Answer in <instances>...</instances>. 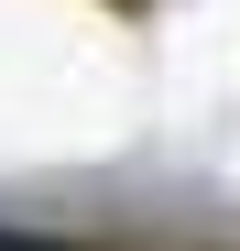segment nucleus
Returning a JSON list of instances; mask_svg holds the SVG:
<instances>
[{
  "instance_id": "f257e3e1",
  "label": "nucleus",
  "mask_w": 240,
  "mask_h": 251,
  "mask_svg": "<svg viewBox=\"0 0 240 251\" xmlns=\"http://www.w3.org/2000/svg\"><path fill=\"white\" fill-rule=\"evenodd\" d=\"M0 251H55V240H22V229H0Z\"/></svg>"
}]
</instances>
